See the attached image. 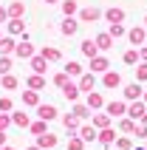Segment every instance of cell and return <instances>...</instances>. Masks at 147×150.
<instances>
[{"label": "cell", "mask_w": 147, "mask_h": 150, "mask_svg": "<svg viewBox=\"0 0 147 150\" xmlns=\"http://www.w3.org/2000/svg\"><path fill=\"white\" fill-rule=\"evenodd\" d=\"M62 127H65V133H79L82 119L74 116V113H65V116H62Z\"/></svg>", "instance_id": "12"}, {"label": "cell", "mask_w": 147, "mask_h": 150, "mask_svg": "<svg viewBox=\"0 0 147 150\" xmlns=\"http://www.w3.org/2000/svg\"><path fill=\"white\" fill-rule=\"evenodd\" d=\"M127 105H130L127 99H113L105 105V113H110L113 119H122V116H127Z\"/></svg>", "instance_id": "1"}, {"label": "cell", "mask_w": 147, "mask_h": 150, "mask_svg": "<svg viewBox=\"0 0 147 150\" xmlns=\"http://www.w3.org/2000/svg\"><path fill=\"white\" fill-rule=\"evenodd\" d=\"M141 122H144V125H147V113H144V119H141Z\"/></svg>", "instance_id": "54"}, {"label": "cell", "mask_w": 147, "mask_h": 150, "mask_svg": "<svg viewBox=\"0 0 147 150\" xmlns=\"http://www.w3.org/2000/svg\"><path fill=\"white\" fill-rule=\"evenodd\" d=\"M144 40H147V28H144V25H133V28H127V42H130L133 48L144 45Z\"/></svg>", "instance_id": "3"}, {"label": "cell", "mask_w": 147, "mask_h": 150, "mask_svg": "<svg viewBox=\"0 0 147 150\" xmlns=\"http://www.w3.org/2000/svg\"><path fill=\"white\" fill-rule=\"evenodd\" d=\"M119 85H122V76L116 74V71H105V74H102V88H110V91H113Z\"/></svg>", "instance_id": "19"}, {"label": "cell", "mask_w": 147, "mask_h": 150, "mask_svg": "<svg viewBox=\"0 0 147 150\" xmlns=\"http://www.w3.org/2000/svg\"><path fill=\"white\" fill-rule=\"evenodd\" d=\"M136 82H147V62L136 65Z\"/></svg>", "instance_id": "43"}, {"label": "cell", "mask_w": 147, "mask_h": 150, "mask_svg": "<svg viewBox=\"0 0 147 150\" xmlns=\"http://www.w3.org/2000/svg\"><path fill=\"white\" fill-rule=\"evenodd\" d=\"M14 57H20V59H31V57H37V51H34V45H31L28 40H20V42H17Z\"/></svg>", "instance_id": "10"}, {"label": "cell", "mask_w": 147, "mask_h": 150, "mask_svg": "<svg viewBox=\"0 0 147 150\" xmlns=\"http://www.w3.org/2000/svg\"><path fill=\"white\" fill-rule=\"evenodd\" d=\"M133 150H147V144H144V147H133Z\"/></svg>", "instance_id": "53"}, {"label": "cell", "mask_w": 147, "mask_h": 150, "mask_svg": "<svg viewBox=\"0 0 147 150\" xmlns=\"http://www.w3.org/2000/svg\"><path fill=\"white\" fill-rule=\"evenodd\" d=\"M136 125H139L136 119L122 116V119H119V125H116V130H119V133H124V136H133V133H136Z\"/></svg>", "instance_id": "14"}, {"label": "cell", "mask_w": 147, "mask_h": 150, "mask_svg": "<svg viewBox=\"0 0 147 150\" xmlns=\"http://www.w3.org/2000/svg\"><path fill=\"white\" fill-rule=\"evenodd\" d=\"M59 6H62V14H65V17H74V14H79V6H76V0H62Z\"/></svg>", "instance_id": "36"}, {"label": "cell", "mask_w": 147, "mask_h": 150, "mask_svg": "<svg viewBox=\"0 0 147 150\" xmlns=\"http://www.w3.org/2000/svg\"><path fill=\"white\" fill-rule=\"evenodd\" d=\"M34 110H37V116H40V119H45V122H54V119L59 116L57 105H42V102H40V105H37Z\"/></svg>", "instance_id": "8"}, {"label": "cell", "mask_w": 147, "mask_h": 150, "mask_svg": "<svg viewBox=\"0 0 147 150\" xmlns=\"http://www.w3.org/2000/svg\"><path fill=\"white\" fill-rule=\"evenodd\" d=\"M42 3H62V0H42Z\"/></svg>", "instance_id": "51"}, {"label": "cell", "mask_w": 147, "mask_h": 150, "mask_svg": "<svg viewBox=\"0 0 147 150\" xmlns=\"http://www.w3.org/2000/svg\"><path fill=\"white\" fill-rule=\"evenodd\" d=\"M90 71H93V74H105V71H110V59H107L105 54L93 57V59H90Z\"/></svg>", "instance_id": "13"}, {"label": "cell", "mask_w": 147, "mask_h": 150, "mask_svg": "<svg viewBox=\"0 0 147 150\" xmlns=\"http://www.w3.org/2000/svg\"><path fill=\"white\" fill-rule=\"evenodd\" d=\"M144 113H147V102H144V99H136V102H130V105H127V116L136 119V122H141V119H144Z\"/></svg>", "instance_id": "4"}, {"label": "cell", "mask_w": 147, "mask_h": 150, "mask_svg": "<svg viewBox=\"0 0 147 150\" xmlns=\"http://www.w3.org/2000/svg\"><path fill=\"white\" fill-rule=\"evenodd\" d=\"M0 23H8V8L0 6Z\"/></svg>", "instance_id": "46"}, {"label": "cell", "mask_w": 147, "mask_h": 150, "mask_svg": "<svg viewBox=\"0 0 147 150\" xmlns=\"http://www.w3.org/2000/svg\"><path fill=\"white\" fill-rule=\"evenodd\" d=\"M79 136L85 139V142H99V127H93V125H82V127H79Z\"/></svg>", "instance_id": "25"}, {"label": "cell", "mask_w": 147, "mask_h": 150, "mask_svg": "<svg viewBox=\"0 0 147 150\" xmlns=\"http://www.w3.org/2000/svg\"><path fill=\"white\" fill-rule=\"evenodd\" d=\"M51 82H54V85L59 88V91H62V88H65V85L71 82V76H68V71H57V74L51 76Z\"/></svg>", "instance_id": "37"}, {"label": "cell", "mask_w": 147, "mask_h": 150, "mask_svg": "<svg viewBox=\"0 0 147 150\" xmlns=\"http://www.w3.org/2000/svg\"><path fill=\"white\" fill-rule=\"evenodd\" d=\"M139 57H141V62H147V45H139Z\"/></svg>", "instance_id": "47"}, {"label": "cell", "mask_w": 147, "mask_h": 150, "mask_svg": "<svg viewBox=\"0 0 147 150\" xmlns=\"http://www.w3.org/2000/svg\"><path fill=\"white\" fill-rule=\"evenodd\" d=\"M37 144H40L42 150H54V147H57V144H59V136H54V133H51V130H48V133L37 136Z\"/></svg>", "instance_id": "17"}, {"label": "cell", "mask_w": 147, "mask_h": 150, "mask_svg": "<svg viewBox=\"0 0 147 150\" xmlns=\"http://www.w3.org/2000/svg\"><path fill=\"white\" fill-rule=\"evenodd\" d=\"M79 23H96V20H102L105 17V11L102 8H96V6H85V8H79Z\"/></svg>", "instance_id": "2"}, {"label": "cell", "mask_w": 147, "mask_h": 150, "mask_svg": "<svg viewBox=\"0 0 147 150\" xmlns=\"http://www.w3.org/2000/svg\"><path fill=\"white\" fill-rule=\"evenodd\" d=\"M34 136H42V133H48V122L45 119H37V122H31V127H28Z\"/></svg>", "instance_id": "38"}, {"label": "cell", "mask_w": 147, "mask_h": 150, "mask_svg": "<svg viewBox=\"0 0 147 150\" xmlns=\"http://www.w3.org/2000/svg\"><path fill=\"white\" fill-rule=\"evenodd\" d=\"M0 150H17V147H11V144H6V147H0Z\"/></svg>", "instance_id": "50"}, {"label": "cell", "mask_w": 147, "mask_h": 150, "mask_svg": "<svg viewBox=\"0 0 147 150\" xmlns=\"http://www.w3.org/2000/svg\"><path fill=\"white\" fill-rule=\"evenodd\" d=\"M14 51H17V42H14V37H11V34L0 40V54H6V57H11Z\"/></svg>", "instance_id": "27"}, {"label": "cell", "mask_w": 147, "mask_h": 150, "mask_svg": "<svg viewBox=\"0 0 147 150\" xmlns=\"http://www.w3.org/2000/svg\"><path fill=\"white\" fill-rule=\"evenodd\" d=\"M122 62H124V65H139V62H141L139 48H127V51L122 54Z\"/></svg>", "instance_id": "30"}, {"label": "cell", "mask_w": 147, "mask_h": 150, "mask_svg": "<svg viewBox=\"0 0 147 150\" xmlns=\"http://www.w3.org/2000/svg\"><path fill=\"white\" fill-rule=\"evenodd\" d=\"M144 28H147V14H144Z\"/></svg>", "instance_id": "55"}, {"label": "cell", "mask_w": 147, "mask_h": 150, "mask_svg": "<svg viewBox=\"0 0 147 150\" xmlns=\"http://www.w3.org/2000/svg\"><path fill=\"white\" fill-rule=\"evenodd\" d=\"M40 54L48 59V62H59V59H62V51H59V48H54V45H42V48H40Z\"/></svg>", "instance_id": "26"}, {"label": "cell", "mask_w": 147, "mask_h": 150, "mask_svg": "<svg viewBox=\"0 0 147 150\" xmlns=\"http://www.w3.org/2000/svg\"><path fill=\"white\" fill-rule=\"evenodd\" d=\"M141 99H144V102H147V88H144V96H141Z\"/></svg>", "instance_id": "52"}, {"label": "cell", "mask_w": 147, "mask_h": 150, "mask_svg": "<svg viewBox=\"0 0 147 150\" xmlns=\"http://www.w3.org/2000/svg\"><path fill=\"white\" fill-rule=\"evenodd\" d=\"M116 147H119V150H133V139H130V136H119V139H116Z\"/></svg>", "instance_id": "41"}, {"label": "cell", "mask_w": 147, "mask_h": 150, "mask_svg": "<svg viewBox=\"0 0 147 150\" xmlns=\"http://www.w3.org/2000/svg\"><path fill=\"white\" fill-rule=\"evenodd\" d=\"M11 119H14V125L17 127H31V119H28V113H23V110H11Z\"/></svg>", "instance_id": "31"}, {"label": "cell", "mask_w": 147, "mask_h": 150, "mask_svg": "<svg viewBox=\"0 0 147 150\" xmlns=\"http://www.w3.org/2000/svg\"><path fill=\"white\" fill-rule=\"evenodd\" d=\"M11 110H14L11 96H0V113H11Z\"/></svg>", "instance_id": "42"}, {"label": "cell", "mask_w": 147, "mask_h": 150, "mask_svg": "<svg viewBox=\"0 0 147 150\" xmlns=\"http://www.w3.org/2000/svg\"><path fill=\"white\" fill-rule=\"evenodd\" d=\"M79 88H82V93H90L96 88V74H93V71H85V74L79 76Z\"/></svg>", "instance_id": "15"}, {"label": "cell", "mask_w": 147, "mask_h": 150, "mask_svg": "<svg viewBox=\"0 0 147 150\" xmlns=\"http://www.w3.org/2000/svg\"><path fill=\"white\" fill-rule=\"evenodd\" d=\"M85 105H88L90 110H105V96H102V93L99 91H90V93H85Z\"/></svg>", "instance_id": "5"}, {"label": "cell", "mask_w": 147, "mask_h": 150, "mask_svg": "<svg viewBox=\"0 0 147 150\" xmlns=\"http://www.w3.org/2000/svg\"><path fill=\"white\" fill-rule=\"evenodd\" d=\"M23 105L25 108H37L40 105V91H31V88L23 91Z\"/></svg>", "instance_id": "28"}, {"label": "cell", "mask_w": 147, "mask_h": 150, "mask_svg": "<svg viewBox=\"0 0 147 150\" xmlns=\"http://www.w3.org/2000/svg\"><path fill=\"white\" fill-rule=\"evenodd\" d=\"M116 139H119L116 127H105V130H99V144H102V147H110Z\"/></svg>", "instance_id": "18"}, {"label": "cell", "mask_w": 147, "mask_h": 150, "mask_svg": "<svg viewBox=\"0 0 147 150\" xmlns=\"http://www.w3.org/2000/svg\"><path fill=\"white\" fill-rule=\"evenodd\" d=\"M25 150H42V147H40V144H31V147H25Z\"/></svg>", "instance_id": "49"}, {"label": "cell", "mask_w": 147, "mask_h": 150, "mask_svg": "<svg viewBox=\"0 0 147 150\" xmlns=\"http://www.w3.org/2000/svg\"><path fill=\"white\" fill-rule=\"evenodd\" d=\"M79 51H82V57H88V59L99 57V45H96V40H90V37L79 42Z\"/></svg>", "instance_id": "11"}, {"label": "cell", "mask_w": 147, "mask_h": 150, "mask_svg": "<svg viewBox=\"0 0 147 150\" xmlns=\"http://www.w3.org/2000/svg\"><path fill=\"white\" fill-rule=\"evenodd\" d=\"M133 136H136V139H144V142H147V125H144V122H139V125H136V133H133Z\"/></svg>", "instance_id": "45"}, {"label": "cell", "mask_w": 147, "mask_h": 150, "mask_svg": "<svg viewBox=\"0 0 147 150\" xmlns=\"http://www.w3.org/2000/svg\"><path fill=\"white\" fill-rule=\"evenodd\" d=\"M0 40H3V34H0Z\"/></svg>", "instance_id": "56"}, {"label": "cell", "mask_w": 147, "mask_h": 150, "mask_svg": "<svg viewBox=\"0 0 147 150\" xmlns=\"http://www.w3.org/2000/svg\"><path fill=\"white\" fill-rule=\"evenodd\" d=\"M11 125H14V119H11V113H0V130L6 133V130H8Z\"/></svg>", "instance_id": "44"}, {"label": "cell", "mask_w": 147, "mask_h": 150, "mask_svg": "<svg viewBox=\"0 0 147 150\" xmlns=\"http://www.w3.org/2000/svg\"><path fill=\"white\" fill-rule=\"evenodd\" d=\"M71 113H74V116H79L82 122H85V119H90V108H88V105H85V102H74Z\"/></svg>", "instance_id": "32"}, {"label": "cell", "mask_w": 147, "mask_h": 150, "mask_svg": "<svg viewBox=\"0 0 147 150\" xmlns=\"http://www.w3.org/2000/svg\"><path fill=\"white\" fill-rule=\"evenodd\" d=\"M6 144H8V136L3 133V130H0V147H6Z\"/></svg>", "instance_id": "48"}, {"label": "cell", "mask_w": 147, "mask_h": 150, "mask_svg": "<svg viewBox=\"0 0 147 150\" xmlns=\"http://www.w3.org/2000/svg\"><path fill=\"white\" fill-rule=\"evenodd\" d=\"M85 139H82L79 133H68V150H85Z\"/></svg>", "instance_id": "34"}, {"label": "cell", "mask_w": 147, "mask_h": 150, "mask_svg": "<svg viewBox=\"0 0 147 150\" xmlns=\"http://www.w3.org/2000/svg\"><path fill=\"white\" fill-rule=\"evenodd\" d=\"M11 74V57H6V54H0V76Z\"/></svg>", "instance_id": "40"}, {"label": "cell", "mask_w": 147, "mask_h": 150, "mask_svg": "<svg viewBox=\"0 0 147 150\" xmlns=\"http://www.w3.org/2000/svg\"><path fill=\"white\" fill-rule=\"evenodd\" d=\"M79 93H82L79 82H68L65 88H62V96H65L68 102H79Z\"/></svg>", "instance_id": "20"}, {"label": "cell", "mask_w": 147, "mask_h": 150, "mask_svg": "<svg viewBox=\"0 0 147 150\" xmlns=\"http://www.w3.org/2000/svg\"><path fill=\"white\" fill-rule=\"evenodd\" d=\"M124 8H116V6H110V8H105V20L107 23H124Z\"/></svg>", "instance_id": "22"}, {"label": "cell", "mask_w": 147, "mask_h": 150, "mask_svg": "<svg viewBox=\"0 0 147 150\" xmlns=\"http://www.w3.org/2000/svg\"><path fill=\"white\" fill-rule=\"evenodd\" d=\"M110 122H113V116H110V113H93V116H90V125L99 127V130L110 127Z\"/></svg>", "instance_id": "21"}, {"label": "cell", "mask_w": 147, "mask_h": 150, "mask_svg": "<svg viewBox=\"0 0 147 150\" xmlns=\"http://www.w3.org/2000/svg\"><path fill=\"white\" fill-rule=\"evenodd\" d=\"M6 8H8V20H23L25 17V3L23 0H11Z\"/></svg>", "instance_id": "9"}, {"label": "cell", "mask_w": 147, "mask_h": 150, "mask_svg": "<svg viewBox=\"0 0 147 150\" xmlns=\"http://www.w3.org/2000/svg\"><path fill=\"white\" fill-rule=\"evenodd\" d=\"M93 40H96L99 51H110V48H113V37H110V31H102V34H96Z\"/></svg>", "instance_id": "24"}, {"label": "cell", "mask_w": 147, "mask_h": 150, "mask_svg": "<svg viewBox=\"0 0 147 150\" xmlns=\"http://www.w3.org/2000/svg\"><path fill=\"white\" fill-rule=\"evenodd\" d=\"M17 85H20V79H17L14 74H6V76H0V88H3V91H14Z\"/></svg>", "instance_id": "35"}, {"label": "cell", "mask_w": 147, "mask_h": 150, "mask_svg": "<svg viewBox=\"0 0 147 150\" xmlns=\"http://www.w3.org/2000/svg\"><path fill=\"white\" fill-rule=\"evenodd\" d=\"M79 17H62V25H59V31L65 34V37H74V34L79 31Z\"/></svg>", "instance_id": "7"}, {"label": "cell", "mask_w": 147, "mask_h": 150, "mask_svg": "<svg viewBox=\"0 0 147 150\" xmlns=\"http://www.w3.org/2000/svg\"><path fill=\"white\" fill-rule=\"evenodd\" d=\"M25 85H28L31 91H42V88L48 85V79H45V74H31L28 79H25Z\"/></svg>", "instance_id": "23"}, {"label": "cell", "mask_w": 147, "mask_h": 150, "mask_svg": "<svg viewBox=\"0 0 147 150\" xmlns=\"http://www.w3.org/2000/svg\"><path fill=\"white\" fill-rule=\"evenodd\" d=\"M45 68H48V59L42 57V54L31 57V74H45Z\"/></svg>", "instance_id": "29"}, {"label": "cell", "mask_w": 147, "mask_h": 150, "mask_svg": "<svg viewBox=\"0 0 147 150\" xmlns=\"http://www.w3.org/2000/svg\"><path fill=\"white\" fill-rule=\"evenodd\" d=\"M122 93H124V99H127V102H136V99L144 96V88H141V82H127Z\"/></svg>", "instance_id": "6"}, {"label": "cell", "mask_w": 147, "mask_h": 150, "mask_svg": "<svg viewBox=\"0 0 147 150\" xmlns=\"http://www.w3.org/2000/svg\"><path fill=\"white\" fill-rule=\"evenodd\" d=\"M107 31H110V37H113V40H119V37H127V28H124V23H110V28H107Z\"/></svg>", "instance_id": "39"}, {"label": "cell", "mask_w": 147, "mask_h": 150, "mask_svg": "<svg viewBox=\"0 0 147 150\" xmlns=\"http://www.w3.org/2000/svg\"><path fill=\"white\" fill-rule=\"evenodd\" d=\"M6 28H8V34H11V37H23V40H28V34H25V23H23V20H8Z\"/></svg>", "instance_id": "16"}, {"label": "cell", "mask_w": 147, "mask_h": 150, "mask_svg": "<svg viewBox=\"0 0 147 150\" xmlns=\"http://www.w3.org/2000/svg\"><path fill=\"white\" fill-rule=\"evenodd\" d=\"M62 71H68V76H76V79H79V76L85 74V68H82L79 62H76V59H68V62H65V68H62Z\"/></svg>", "instance_id": "33"}]
</instances>
